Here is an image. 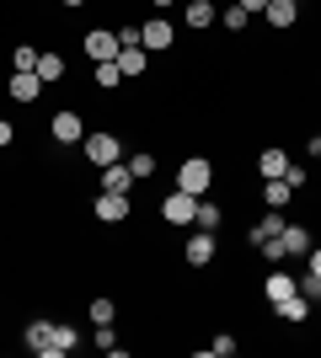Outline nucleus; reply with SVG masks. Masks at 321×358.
Returning a JSON list of instances; mask_svg holds the SVG:
<instances>
[{
	"mask_svg": "<svg viewBox=\"0 0 321 358\" xmlns=\"http://www.w3.org/2000/svg\"><path fill=\"white\" fill-rule=\"evenodd\" d=\"M80 155H86V166H113L123 161V129H86V139H80Z\"/></svg>",
	"mask_w": 321,
	"mask_h": 358,
	"instance_id": "f257e3e1",
	"label": "nucleus"
},
{
	"mask_svg": "<svg viewBox=\"0 0 321 358\" xmlns=\"http://www.w3.org/2000/svg\"><path fill=\"white\" fill-rule=\"evenodd\" d=\"M171 187H183V193H193V198H209V187H214V161L209 155H187L183 166H177V182Z\"/></svg>",
	"mask_w": 321,
	"mask_h": 358,
	"instance_id": "f03ea898",
	"label": "nucleus"
},
{
	"mask_svg": "<svg viewBox=\"0 0 321 358\" xmlns=\"http://www.w3.org/2000/svg\"><path fill=\"white\" fill-rule=\"evenodd\" d=\"M161 224H171V230H193V214H199V198L183 193V187H171L166 198H161Z\"/></svg>",
	"mask_w": 321,
	"mask_h": 358,
	"instance_id": "7ed1b4c3",
	"label": "nucleus"
},
{
	"mask_svg": "<svg viewBox=\"0 0 321 358\" xmlns=\"http://www.w3.org/2000/svg\"><path fill=\"white\" fill-rule=\"evenodd\" d=\"M129 214H134V198L129 193H102V187H97V198H92L97 224H129Z\"/></svg>",
	"mask_w": 321,
	"mask_h": 358,
	"instance_id": "20e7f679",
	"label": "nucleus"
},
{
	"mask_svg": "<svg viewBox=\"0 0 321 358\" xmlns=\"http://www.w3.org/2000/svg\"><path fill=\"white\" fill-rule=\"evenodd\" d=\"M48 139H54V145H59V150L80 145V139H86V118H80L76 107H59V113L48 118Z\"/></svg>",
	"mask_w": 321,
	"mask_h": 358,
	"instance_id": "39448f33",
	"label": "nucleus"
},
{
	"mask_svg": "<svg viewBox=\"0 0 321 358\" xmlns=\"http://www.w3.org/2000/svg\"><path fill=\"white\" fill-rule=\"evenodd\" d=\"M139 43L150 48V54H166V48L177 43V27L166 22V11H150L145 22H139Z\"/></svg>",
	"mask_w": 321,
	"mask_h": 358,
	"instance_id": "423d86ee",
	"label": "nucleus"
},
{
	"mask_svg": "<svg viewBox=\"0 0 321 358\" xmlns=\"http://www.w3.org/2000/svg\"><path fill=\"white\" fill-rule=\"evenodd\" d=\"M80 54H86L92 64L118 59V27H86L80 32Z\"/></svg>",
	"mask_w": 321,
	"mask_h": 358,
	"instance_id": "0eeeda50",
	"label": "nucleus"
},
{
	"mask_svg": "<svg viewBox=\"0 0 321 358\" xmlns=\"http://www.w3.org/2000/svg\"><path fill=\"white\" fill-rule=\"evenodd\" d=\"M214 257H220V241H214V230H187V241H183V262L187 268H209Z\"/></svg>",
	"mask_w": 321,
	"mask_h": 358,
	"instance_id": "6e6552de",
	"label": "nucleus"
},
{
	"mask_svg": "<svg viewBox=\"0 0 321 358\" xmlns=\"http://www.w3.org/2000/svg\"><path fill=\"white\" fill-rule=\"evenodd\" d=\"M278 241H284V257H290V262H306V252L316 246V236H311V224H300V220H284Z\"/></svg>",
	"mask_w": 321,
	"mask_h": 358,
	"instance_id": "1a4fd4ad",
	"label": "nucleus"
},
{
	"mask_svg": "<svg viewBox=\"0 0 321 358\" xmlns=\"http://www.w3.org/2000/svg\"><path fill=\"white\" fill-rule=\"evenodd\" d=\"M43 91H48V86L38 80V70H11V80H6V96H11V102H22V107H32Z\"/></svg>",
	"mask_w": 321,
	"mask_h": 358,
	"instance_id": "9d476101",
	"label": "nucleus"
},
{
	"mask_svg": "<svg viewBox=\"0 0 321 358\" xmlns=\"http://www.w3.org/2000/svg\"><path fill=\"white\" fill-rule=\"evenodd\" d=\"M284 220H290V214H284V209H262L257 220L246 224V246H252V252H257L262 241H273L278 230H284Z\"/></svg>",
	"mask_w": 321,
	"mask_h": 358,
	"instance_id": "9b49d317",
	"label": "nucleus"
},
{
	"mask_svg": "<svg viewBox=\"0 0 321 358\" xmlns=\"http://www.w3.org/2000/svg\"><path fill=\"white\" fill-rule=\"evenodd\" d=\"M290 294H300V284H294V273H290V262L262 273V299H268V305H278V299H290Z\"/></svg>",
	"mask_w": 321,
	"mask_h": 358,
	"instance_id": "f8f14e48",
	"label": "nucleus"
},
{
	"mask_svg": "<svg viewBox=\"0 0 321 358\" xmlns=\"http://www.w3.org/2000/svg\"><path fill=\"white\" fill-rule=\"evenodd\" d=\"M97 187H102V193H129V198H134L139 182H134V171H129L123 161H113V166H102V171H97Z\"/></svg>",
	"mask_w": 321,
	"mask_h": 358,
	"instance_id": "ddd939ff",
	"label": "nucleus"
},
{
	"mask_svg": "<svg viewBox=\"0 0 321 358\" xmlns=\"http://www.w3.org/2000/svg\"><path fill=\"white\" fill-rule=\"evenodd\" d=\"M80 348V331L70 327V321H54V331H48V348L38 358H64V353H76Z\"/></svg>",
	"mask_w": 321,
	"mask_h": 358,
	"instance_id": "4468645a",
	"label": "nucleus"
},
{
	"mask_svg": "<svg viewBox=\"0 0 321 358\" xmlns=\"http://www.w3.org/2000/svg\"><path fill=\"white\" fill-rule=\"evenodd\" d=\"M284 171H290V150L284 145H262L257 150V177L273 182V177H284Z\"/></svg>",
	"mask_w": 321,
	"mask_h": 358,
	"instance_id": "2eb2a0df",
	"label": "nucleus"
},
{
	"mask_svg": "<svg viewBox=\"0 0 321 358\" xmlns=\"http://www.w3.org/2000/svg\"><path fill=\"white\" fill-rule=\"evenodd\" d=\"M118 70H123V80H145V70H150V48H145V43L118 48Z\"/></svg>",
	"mask_w": 321,
	"mask_h": 358,
	"instance_id": "dca6fc26",
	"label": "nucleus"
},
{
	"mask_svg": "<svg viewBox=\"0 0 321 358\" xmlns=\"http://www.w3.org/2000/svg\"><path fill=\"white\" fill-rule=\"evenodd\" d=\"M183 22L193 32H209V27H220V11H214V0H183Z\"/></svg>",
	"mask_w": 321,
	"mask_h": 358,
	"instance_id": "f3484780",
	"label": "nucleus"
},
{
	"mask_svg": "<svg viewBox=\"0 0 321 358\" xmlns=\"http://www.w3.org/2000/svg\"><path fill=\"white\" fill-rule=\"evenodd\" d=\"M262 22L273 32H290L294 22H300V0H268V11H262Z\"/></svg>",
	"mask_w": 321,
	"mask_h": 358,
	"instance_id": "a211bd4d",
	"label": "nucleus"
},
{
	"mask_svg": "<svg viewBox=\"0 0 321 358\" xmlns=\"http://www.w3.org/2000/svg\"><path fill=\"white\" fill-rule=\"evenodd\" d=\"M64 75H70L64 54H59V48H43V54H38V80H43V86H59Z\"/></svg>",
	"mask_w": 321,
	"mask_h": 358,
	"instance_id": "6ab92c4d",
	"label": "nucleus"
},
{
	"mask_svg": "<svg viewBox=\"0 0 321 358\" xmlns=\"http://www.w3.org/2000/svg\"><path fill=\"white\" fill-rule=\"evenodd\" d=\"M311 310H316V305H311L306 294H290V299H278V305H273L278 321H294V327H300V321H311Z\"/></svg>",
	"mask_w": 321,
	"mask_h": 358,
	"instance_id": "aec40b11",
	"label": "nucleus"
},
{
	"mask_svg": "<svg viewBox=\"0 0 321 358\" xmlns=\"http://www.w3.org/2000/svg\"><path fill=\"white\" fill-rule=\"evenodd\" d=\"M86 315H92V327H113V321H118V299L113 294H92L86 299Z\"/></svg>",
	"mask_w": 321,
	"mask_h": 358,
	"instance_id": "412c9836",
	"label": "nucleus"
},
{
	"mask_svg": "<svg viewBox=\"0 0 321 358\" xmlns=\"http://www.w3.org/2000/svg\"><path fill=\"white\" fill-rule=\"evenodd\" d=\"M48 331H54V321H48V315H32L27 327H22V343H27V353H43V348H48Z\"/></svg>",
	"mask_w": 321,
	"mask_h": 358,
	"instance_id": "4be33fe9",
	"label": "nucleus"
},
{
	"mask_svg": "<svg viewBox=\"0 0 321 358\" xmlns=\"http://www.w3.org/2000/svg\"><path fill=\"white\" fill-rule=\"evenodd\" d=\"M123 166L134 171V182H150L155 171H161V155H155V150L145 145V150H134V155H129V161H123Z\"/></svg>",
	"mask_w": 321,
	"mask_h": 358,
	"instance_id": "5701e85b",
	"label": "nucleus"
},
{
	"mask_svg": "<svg viewBox=\"0 0 321 358\" xmlns=\"http://www.w3.org/2000/svg\"><path fill=\"white\" fill-rule=\"evenodd\" d=\"M92 86L113 96V91L123 86V70H118V59H102V64H92Z\"/></svg>",
	"mask_w": 321,
	"mask_h": 358,
	"instance_id": "b1692460",
	"label": "nucleus"
},
{
	"mask_svg": "<svg viewBox=\"0 0 321 358\" xmlns=\"http://www.w3.org/2000/svg\"><path fill=\"white\" fill-rule=\"evenodd\" d=\"M290 198H294V187H290L284 177L262 182V209H290Z\"/></svg>",
	"mask_w": 321,
	"mask_h": 358,
	"instance_id": "393cba45",
	"label": "nucleus"
},
{
	"mask_svg": "<svg viewBox=\"0 0 321 358\" xmlns=\"http://www.w3.org/2000/svg\"><path fill=\"white\" fill-rule=\"evenodd\" d=\"M220 27H225L230 38H241V32L252 27V11H246V6H225V11H220Z\"/></svg>",
	"mask_w": 321,
	"mask_h": 358,
	"instance_id": "a878e982",
	"label": "nucleus"
},
{
	"mask_svg": "<svg viewBox=\"0 0 321 358\" xmlns=\"http://www.w3.org/2000/svg\"><path fill=\"white\" fill-rule=\"evenodd\" d=\"M193 224H199V230H220V224H225V209H220L214 198H199V214H193Z\"/></svg>",
	"mask_w": 321,
	"mask_h": 358,
	"instance_id": "bb28decb",
	"label": "nucleus"
},
{
	"mask_svg": "<svg viewBox=\"0 0 321 358\" xmlns=\"http://www.w3.org/2000/svg\"><path fill=\"white\" fill-rule=\"evenodd\" d=\"M38 43H11V70H38Z\"/></svg>",
	"mask_w": 321,
	"mask_h": 358,
	"instance_id": "cd10ccee",
	"label": "nucleus"
},
{
	"mask_svg": "<svg viewBox=\"0 0 321 358\" xmlns=\"http://www.w3.org/2000/svg\"><path fill=\"white\" fill-rule=\"evenodd\" d=\"M236 348H241V343H236L230 331H214V337H209V348H199V353H209V358H230Z\"/></svg>",
	"mask_w": 321,
	"mask_h": 358,
	"instance_id": "c85d7f7f",
	"label": "nucleus"
},
{
	"mask_svg": "<svg viewBox=\"0 0 321 358\" xmlns=\"http://www.w3.org/2000/svg\"><path fill=\"white\" fill-rule=\"evenodd\" d=\"M294 284H300V294H306L311 305H321V278H316L311 268H306V273H294Z\"/></svg>",
	"mask_w": 321,
	"mask_h": 358,
	"instance_id": "c756f323",
	"label": "nucleus"
},
{
	"mask_svg": "<svg viewBox=\"0 0 321 358\" xmlns=\"http://www.w3.org/2000/svg\"><path fill=\"white\" fill-rule=\"evenodd\" d=\"M92 343L102 348V353H118V358H123V343H118V331H113V327H97V337H92Z\"/></svg>",
	"mask_w": 321,
	"mask_h": 358,
	"instance_id": "7c9ffc66",
	"label": "nucleus"
},
{
	"mask_svg": "<svg viewBox=\"0 0 321 358\" xmlns=\"http://www.w3.org/2000/svg\"><path fill=\"white\" fill-rule=\"evenodd\" d=\"M284 182H290L294 193H300V187H306V182H311V171H306V166H300V161H290V171H284Z\"/></svg>",
	"mask_w": 321,
	"mask_h": 358,
	"instance_id": "2f4dec72",
	"label": "nucleus"
},
{
	"mask_svg": "<svg viewBox=\"0 0 321 358\" xmlns=\"http://www.w3.org/2000/svg\"><path fill=\"white\" fill-rule=\"evenodd\" d=\"M129 43H139V22H123L118 27V48H129Z\"/></svg>",
	"mask_w": 321,
	"mask_h": 358,
	"instance_id": "473e14b6",
	"label": "nucleus"
},
{
	"mask_svg": "<svg viewBox=\"0 0 321 358\" xmlns=\"http://www.w3.org/2000/svg\"><path fill=\"white\" fill-rule=\"evenodd\" d=\"M11 145H16V123L0 118V150H11Z\"/></svg>",
	"mask_w": 321,
	"mask_h": 358,
	"instance_id": "72a5a7b5",
	"label": "nucleus"
},
{
	"mask_svg": "<svg viewBox=\"0 0 321 358\" xmlns=\"http://www.w3.org/2000/svg\"><path fill=\"white\" fill-rule=\"evenodd\" d=\"M306 155H311V161H321V129H316V134L306 139Z\"/></svg>",
	"mask_w": 321,
	"mask_h": 358,
	"instance_id": "f704fd0d",
	"label": "nucleus"
},
{
	"mask_svg": "<svg viewBox=\"0 0 321 358\" xmlns=\"http://www.w3.org/2000/svg\"><path fill=\"white\" fill-rule=\"evenodd\" d=\"M306 268H311V273L321 278V246H311V252H306Z\"/></svg>",
	"mask_w": 321,
	"mask_h": 358,
	"instance_id": "c9c22d12",
	"label": "nucleus"
},
{
	"mask_svg": "<svg viewBox=\"0 0 321 358\" xmlns=\"http://www.w3.org/2000/svg\"><path fill=\"white\" fill-rule=\"evenodd\" d=\"M236 6H246L252 16H262V11H268V0H236Z\"/></svg>",
	"mask_w": 321,
	"mask_h": 358,
	"instance_id": "e433bc0d",
	"label": "nucleus"
},
{
	"mask_svg": "<svg viewBox=\"0 0 321 358\" xmlns=\"http://www.w3.org/2000/svg\"><path fill=\"white\" fill-rule=\"evenodd\" d=\"M64 11H86V6H92V0H59Z\"/></svg>",
	"mask_w": 321,
	"mask_h": 358,
	"instance_id": "4c0bfd02",
	"label": "nucleus"
},
{
	"mask_svg": "<svg viewBox=\"0 0 321 358\" xmlns=\"http://www.w3.org/2000/svg\"><path fill=\"white\" fill-rule=\"evenodd\" d=\"M150 6H155V11H166V6H177V0H150Z\"/></svg>",
	"mask_w": 321,
	"mask_h": 358,
	"instance_id": "58836bf2",
	"label": "nucleus"
}]
</instances>
